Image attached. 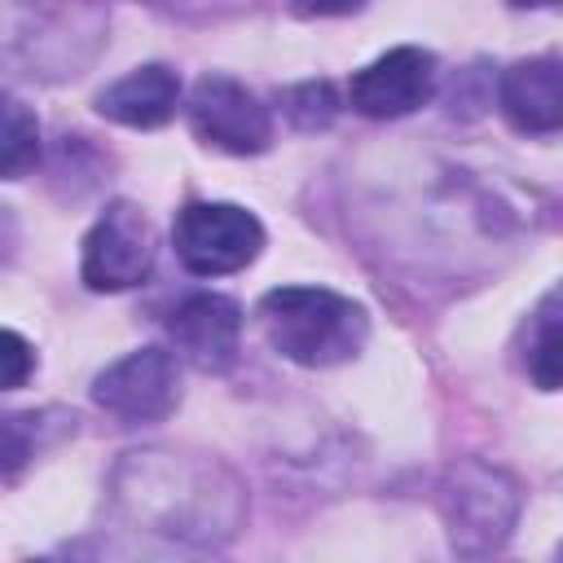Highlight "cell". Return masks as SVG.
Here are the masks:
<instances>
[{"label":"cell","instance_id":"obj_7","mask_svg":"<svg viewBox=\"0 0 563 563\" xmlns=\"http://www.w3.org/2000/svg\"><path fill=\"white\" fill-rule=\"evenodd\" d=\"M92 400L119 422H163L180 400L176 356L163 347L119 356L92 378Z\"/></svg>","mask_w":563,"mask_h":563},{"label":"cell","instance_id":"obj_2","mask_svg":"<svg viewBox=\"0 0 563 563\" xmlns=\"http://www.w3.org/2000/svg\"><path fill=\"white\" fill-rule=\"evenodd\" d=\"M260 325L277 356L325 369L352 361L369 339V312L325 286H277L260 299Z\"/></svg>","mask_w":563,"mask_h":563},{"label":"cell","instance_id":"obj_18","mask_svg":"<svg viewBox=\"0 0 563 563\" xmlns=\"http://www.w3.org/2000/svg\"><path fill=\"white\" fill-rule=\"evenodd\" d=\"M365 0H290V9L299 18H343V13H356Z\"/></svg>","mask_w":563,"mask_h":563},{"label":"cell","instance_id":"obj_14","mask_svg":"<svg viewBox=\"0 0 563 563\" xmlns=\"http://www.w3.org/2000/svg\"><path fill=\"white\" fill-rule=\"evenodd\" d=\"M40 163V119L35 110L0 88V180H18Z\"/></svg>","mask_w":563,"mask_h":563},{"label":"cell","instance_id":"obj_3","mask_svg":"<svg viewBox=\"0 0 563 563\" xmlns=\"http://www.w3.org/2000/svg\"><path fill=\"white\" fill-rule=\"evenodd\" d=\"M106 40V18L97 0L75 4H18L0 22V57L31 79H66L79 75Z\"/></svg>","mask_w":563,"mask_h":563},{"label":"cell","instance_id":"obj_9","mask_svg":"<svg viewBox=\"0 0 563 563\" xmlns=\"http://www.w3.org/2000/svg\"><path fill=\"white\" fill-rule=\"evenodd\" d=\"M435 92V53L418 44H396L369 66H361L347 84V101L365 119H400L427 106Z\"/></svg>","mask_w":563,"mask_h":563},{"label":"cell","instance_id":"obj_11","mask_svg":"<svg viewBox=\"0 0 563 563\" xmlns=\"http://www.w3.org/2000/svg\"><path fill=\"white\" fill-rule=\"evenodd\" d=\"M497 106L515 132L554 136L563 128V70L559 57H523L501 70Z\"/></svg>","mask_w":563,"mask_h":563},{"label":"cell","instance_id":"obj_10","mask_svg":"<svg viewBox=\"0 0 563 563\" xmlns=\"http://www.w3.org/2000/svg\"><path fill=\"white\" fill-rule=\"evenodd\" d=\"M167 334L176 352L202 369V374H224L238 361L242 343V308L229 295L216 290H194L167 312Z\"/></svg>","mask_w":563,"mask_h":563},{"label":"cell","instance_id":"obj_1","mask_svg":"<svg viewBox=\"0 0 563 563\" xmlns=\"http://www.w3.org/2000/svg\"><path fill=\"white\" fill-rule=\"evenodd\" d=\"M110 501L136 532L198 550L224 545L246 519V493L229 466L167 449L128 453L110 475Z\"/></svg>","mask_w":563,"mask_h":563},{"label":"cell","instance_id":"obj_15","mask_svg":"<svg viewBox=\"0 0 563 563\" xmlns=\"http://www.w3.org/2000/svg\"><path fill=\"white\" fill-rule=\"evenodd\" d=\"M523 365L541 391H559V369H563V339H559V290L541 299L528 325V352Z\"/></svg>","mask_w":563,"mask_h":563},{"label":"cell","instance_id":"obj_12","mask_svg":"<svg viewBox=\"0 0 563 563\" xmlns=\"http://www.w3.org/2000/svg\"><path fill=\"white\" fill-rule=\"evenodd\" d=\"M180 106V75L163 62L136 66L97 92V114L123 128H163Z\"/></svg>","mask_w":563,"mask_h":563},{"label":"cell","instance_id":"obj_13","mask_svg":"<svg viewBox=\"0 0 563 563\" xmlns=\"http://www.w3.org/2000/svg\"><path fill=\"white\" fill-rule=\"evenodd\" d=\"M62 431H75V413L40 409V413H9L0 418V479H13L26 471L44 444H53Z\"/></svg>","mask_w":563,"mask_h":563},{"label":"cell","instance_id":"obj_8","mask_svg":"<svg viewBox=\"0 0 563 563\" xmlns=\"http://www.w3.org/2000/svg\"><path fill=\"white\" fill-rule=\"evenodd\" d=\"M189 123L198 141L224 150V154H264L273 145V119L260 106V97L229 79V75H202L189 92Z\"/></svg>","mask_w":563,"mask_h":563},{"label":"cell","instance_id":"obj_6","mask_svg":"<svg viewBox=\"0 0 563 563\" xmlns=\"http://www.w3.org/2000/svg\"><path fill=\"white\" fill-rule=\"evenodd\" d=\"M154 268V224L136 202H110L84 238L79 277L88 290H132Z\"/></svg>","mask_w":563,"mask_h":563},{"label":"cell","instance_id":"obj_17","mask_svg":"<svg viewBox=\"0 0 563 563\" xmlns=\"http://www.w3.org/2000/svg\"><path fill=\"white\" fill-rule=\"evenodd\" d=\"M35 374V347L18 330H0V391L22 387Z\"/></svg>","mask_w":563,"mask_h":563},{"label":"cell","instance_id":"obj_19","mask_svg":"<svg viewBox=\"0 0 563 563\" xmlns=\"http://www.w3.org/2000/svg\"><path fill=\"white\" fill-rule=\"evenodd\" d=\"M515 9H550V4H559V0H510Z\"/></svg>","mask_w":563,"mask_h":563},{"label":"cell","instance_id":"obj_4","mask_svg":"<svg viewBox=\"0 0 563 563\" xmlns=\"http://www.w3.org/2000/svg\"><path fill=\"white\" fill-rule=\"evenodd\" d=\"M440 515L457 554H493L519 523V479L493 462L462 457L440 479Z\"/></svg>","mask_w":563,"mask_h":563},{"label":"cell","instance_id":"obj_16","mask_svg":"<svg viewBox=\"0 0 563 563\" xmlns=\"http://www.w3.org/2000/svg\"><path fill=\"white\" fill-rule=\"evenodd\" d=\"M282 110L299 132H321V128L334 123L339 97H334V88L325 79H308V84H295V88L282 92Z\"/></svg>","mask_w":563,"mask_h":563},{"label":"cell","instance_id":"obj_5","mask_svg":"<svg viewBox=\"0 0 563 563\" xmlns=\"http://www.w3.org/2000/svg\"><path fill=\"white\" fill-rule=\"evenodd\" d=\"M172 246L194 277H224L264 251V224L238 202H189L176 211Z\"/></svg>","mask_w":563,"mask_h":563}]
</instances>
